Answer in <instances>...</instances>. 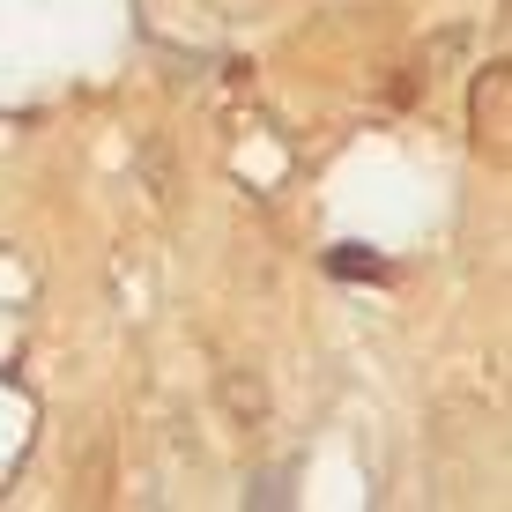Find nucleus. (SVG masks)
<instances>
[{"instance_id": "nucleus-1", "label": "nucleus", "mask_w": 512, "mask_h": 512, "mask_svg": "<svg viewBox=\"0 0 512 512\" xmlns=\"http://www.w3.org/2000/svg\"><path fill=\"white\" fill-rule=\"evenodd\" d=\"M505 127H512V75L498 60V67L475 75V97H468V134H475V149H483L490 164H505Z\"/></svg>"}, {"instance_id": "nucleus-2", "label": "nucleus", "mask_w": 512, "mask_h": 512, "mask_svg": "<svg viewBox=\"0 0 512 512\" xmlns=\"http://www.w3.org/2000/svg\"><path fill=\"white\" fill-rule=\"evenodd\" d=\"M216 409L231 431H260L268 423V379L253 372V364H223L216 372Z\"/></svg>"}]
</instances>
